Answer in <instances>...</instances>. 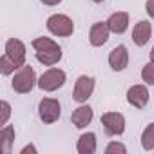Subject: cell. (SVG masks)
<instances>
[{
  "mask_svg": "<svg viewBox=\"0 0 154 154\" xmlns=\"http://www.w3.org/2000/svg\"><path fill=\"white\" fill-rule=\"evenodd\" d=\"M65 84V72L58 67H53V69H47L38 80V87L45 93H53L56 89H60L62 85Z\"/></svg>",
  "mask_w": 154,
  "mask_h": 154,
  "instance_id": "3",
  "label": "cell"
},
{
  "mask_svg": "<svg viewBox=\"0 0 154 154\" xmlns=\"http://www.w3.org/2000/svg\"><path fill=\"white\" fill-rule=\"evenodd\" d=\"M13 140H15V129L9 127V125H6L2 131H0V145H2V150H4L6 154L11 152V143H13Z\"/></svg>",
  "mask_w": 154,
  "mask_h": 154,
  "instance_id": "16",
  "label": "cell"
},
{
  "mask_svg": "<svg viewBox=\"0 0 154 154\" xmlns=\"http://www.w3.org/2000/svg\"><path fill=\"white\" fill-rule=\"evenodd\" d=\"M6 54L18 65H26V45L18 38H9L6 42Z\"/></svg>",
  "mask_w": 154,
  "mask_h": 154,
  "instance_id": "8",
  "label": "cell"
},
{
  "mask_svg": "<svg viewBox=\"0 0 154 154\" xmlns=\"http://www.w3.org/2000/svg\"><path fill=\"white\" fill-rule=\"evenodd\" d=\"M141 147L145 150H154V122L145 127L141 134Z\"/></svg>",
  "mask_w": 154,
  "mask_h": 154,
  "instance_id": "17",
  "label": "cell"
},
{
  "mask_svg": "<svg viewBox=\"0 0 154 154\" xmlns=\"http://www.w3.org/2000/svg\"><path fill=\"white\" fill-rule=\"evenodd\" d=\"M94 91V78L93 76H87V74H82L74 84V89H72V98L78 102V103H84L91 98Z\"/></svg>",
  "mask_w": 154,
  "mask_h": 154,
  "instance_id": "6",
  "label": "cell"
},
{
  "mask_svg": "<svg viewBox=\"0 0 154 154\" xmlns=\"http://www.w3.org/2000/svg\"><path fill=\"white\" fill-rule=\"evenodd\" d=\"M150 60L154 62V47H152V51H150Z\"/></svg>",
  "mask_w": 154,
  "mask_h": 154,
  "instance_id": "25",
  "label": "cell"
},
{
  "mask_svg": "<svg viewBox=\"0 0 154 154\" xmlns=\"http://www.w3.org/2000/svg\"><path fill=\"white\" fill-rule=\"evenodd\" d=\"M150 35H152V27H150V24H149L147 20H140V22L134 26V29H132V42H134L136 45L143 47V45L149 42Z\"/></svg>",
  "mask_w": 154,
  "mask_h": 154,
  "instance_id": "14",
  "label": "cell"
},
{
  "mask_svg": "<svg viewBox=\"0 0 154 154\" xmlns=\"http://www.w3.org/2000/svg\"><path fill=\"white\" fill-rule=\"evenodd\" d=\"M147 13L150 18H154V0H147Z\"/></svg>",
  "mask_w": 154,
  "mask_h": 154,
  "instance_id": "22",
  "label": "cell"
},
{
  "mask_svg": "<svg viewBox=\"0 0 154 154\" xmlns=\"http://www.w3.org/2000/svg\"><path fill=\"white\" fill-rule=\"evenodd\" d=\"M80 154H93L96 150V134L94 132H85L78 138V145H76Z\"/></svg>",
  "mask_w": 154,
  "mask_h": 154,
  "instance_id": "15",
  "label": "cell"
},
{
  "mask_svg": "<svg viewBox=\"0 0 154 154\" xmlns=\"http://www.w3.org/2000/svg\"><path fill=\"white\" fill-rule=\"evenodd\" d=\"M107 26L111 29V33H116V35H122L127 31L129 27V13L125 11H118V13H112L107 20Z\"/></svg>",
  "mask_w": 154,
  "mask_h": 154,
  "instance_id": "13",
  "label": "cell"
},
{
  "mask_svg": "<svg viewBox=\"0 0 154 154\" xmlns=\"http://www.w3.org/2000/svg\"><path fill=\"white\" fill-rule=\"evenodd\" d=\"M38 114H40V120L44 123H54V122H58L60 114H62L60 102L54 100V98H44V100H40V103H38Z\"/></svg>",
  "mask_w": 154,
  "mask_h": 154,
  "instance_id": "5",
  "label": "cell"
},
{
  "mask_svg": "<svg viewBox=\"0 0 154 154\" xmlns=\"http://www.w3.org/2000/svg\"><path fill=\"white\" fill-rule=\"evenodd\" d=\"M36 84V74H35V69L31 65H22L15 76H13V82H11V87L15 89V93L18 94H26V93H31L33 87Z\"/></svg>",
  "mask_w": 154,
  "mask_h": 154,
  "instance_id": "2",
  "label": "cell"
},
{
  "mask_svg": "<svg viewBox=\"0 0 154 154\" xmlns=\"http://www.w3.org/2000/svg\"><path fill=\"white\" fill-rule=\"evenodd\" d=\"M109 33H111V29H109L107 22H96V24H93V27L89 31V42H91V45L93 47H102L109 40Z\"/></svg>",
  "mask_w": 154,
  "mask_h": 154,
  "instance_id": "9",
  "label": "cell"
},
{
  "mask_svg": "<svg viewBox=\"0 0 154 154\" xmlns=\"http://www.w3.org/2000/svg\"><path fill=\"white\" fill-rule=\"evenodd\" d=\"M45 26L47 31L54 36H71L74 31V24L67 15H51Z\"/></svg>",
  "mask_w": 154,
  "mask_h": 154,
  "instance_id": "4",
  "label": "cell"
},
{
  "mask_svg": "<svg viewBox=\"0 0 154 154\" xmlns=\"http://www.w3.org/2000/svg\"><path fill=\"white\" fill-rule=\"evenodd\" d=\"M93 2H96V4H100V2H103V0H93Z\"/></svg>",
  "mask_w": 154,
  "mask_h": 154,
  "instance_id": "26",
  "label": "cell"
},
{
  "mask_svg": "<svg viewBox=\"0 0 154 154\" xmlns=\"http://www.w3.org/2000/svg\"><path fill=\"white\" fill-rule=\"evenodd\" d=\"M141 78H143L145 84L154 85V62L152 60L143 65V69H141Z\"/></svg>",
  "mask_w": 154,
  "mask_h": 154,
  "instance_id": "19",
  "label": "cell"
},
{
  "mask_svg": "<svg viewBox=\"0 0 154 154\" xmlns=\"http://www.w3.org/2000/svg\"><path fill=\"white\" fill-rule=\"evenodd\" d=\"M105 152H107V154H114V152L125 154V152H127V149H125V147H123L122 143H116V141H112V143H109V145H107Z\"/></svg>",
  "mask_w": 154,
  "mask_h": 154,
  "instance_id": "21",
  "label": "cell"
},
{
  "mask_svg": "<svg viewBox=\"0 0 154 154\" xmlns=\"http://www.w3.org/2000/svg\"><path fill=\"white\" fill-rule=\"evenodd\" d=\"M0 109H2V116H0V125H6L8 120H9V114H11V107L8 102H2L0 103Z\"/></svg>",
  "mask_w": 154,
  "mask_h": 154,
  "instance_id": "20",
  "label": "cell"
},
{
  "mask_svg": "<svg viewBox=\"0 0 154 154\" xmlns=\"http://www.w3.org/2000/svg\"><path fill=\"white\" fill-rule=\"evenodd\" d=\"M42 4H45V6H58L62 0H40Z\"/></svg>",
  "mask_w": 154,
  "mask_h": 154,
  "instance_id": "23",
  "label": "cell"
},
{
  "mask_svg": "<svg viewBox=\"0 0 154 154\" xmlns=\"http://www.w3.org/2000/svg\"><path fill=\"white\" fill-rule=\"evenodd\" d=\"M33 49L36 51V60L45 65V67H51V65H56L60 60H62V49L60 45L51 40V38H45V36H40V38H35L33 40Z\"/></svg>",
  "mask_w": 154,
  "mask_h": 154,
  "instance_id": "1",
  "label": "cell"
},
{
  "mask_svg": "<svg viewBox=\"0 0 154 154\" xmlns=\"http://www.w3.org/2000/svg\"><path fill=\"white\" fill-rule=\"evenodd\" d=\"M127 102L136 109H143L149 103V89L145 85H132L127 91Z\"/></svg>",
  "mask_w": 154,
  "mask_h": 154,
  "instance_id": "10",
  "label": "cell"
},
{
  "mask_svg": "<svg viewBox=\"0 0 154 154\" xmlns=\"http://www.w3.org/2000/svg\"><path fill=\"white\" fill-rule=\"evenodd\" d=\"M27 152H33V154H35V152H36V149H35L33 145H27V147H24V149H22V154H27Z\"/></svg>",
  "mask_w": 154,
  "mask_h": 154,
  "instance_id": "24",
  "label": "cell"
},
{
  "mask_svg": "<svg viewBox=\"0 0 154 154\" xmlns=\"http://www.w3.org/2000/svg\"><path fill=\"white\" fill-rule=\"evenodd\" d=\"M18 69H20V67H18V65H17L9 56L4 53V54H2V58H0V71H2V74H6V76H8V74L15 72V71H18Z\"/></svg>",
  "mask_w": 154,
  "mask_h": 154,
  "instance_id": "18",
  "label": "cell"
},
{
  "mask_svg": "<svg viewBox=\"0 0 154 154\" xmlns=\"http://www.w3.org/2000/svg\"><path fill=\"white\" fill-rule=\"evenodd\" d=\"M129 63V53L125 45H116L111 53H109V65L114 71H123Z\"/></svg>",
  "mask_w": 154,
  "mask_h": 154,
  "instance_id": "11",
  "label": "cell"
},
{
  "mask_svg": "<svg viewBox=\"0 0 154 154\" xmlns=\"http://www.w3.org/2000/svg\"><path fill=\"white\" fill-rule=\"evenodd\" d=\"M102 125L109 136H120L125 131V118L120 112H105L102 116Z\"/></svg>",
  "mask_w": 154,
  "mask_h": 154,
  "instance_id": "7",
  "label": "cell"
},
{
  "mask_svg": "<svg viewBox=\"0 0 154 154\" xmlns=\"http://www.w3.org/2000/svg\"><path fill=\"white\" fill-rule=\"evenodd\" d=\"M71 122L76 129H84L93 122V109L89 105H80L78 109H74L71 114Z\"/></svg>",
  "mask_w": 154,
  "mask_h": 154,
  "instance_id": "12",
  "label": "cell"
}]
</instances>
